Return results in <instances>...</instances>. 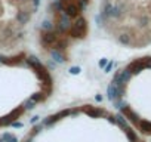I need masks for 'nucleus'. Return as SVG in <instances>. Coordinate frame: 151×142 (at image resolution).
Segmentation results:
<instances>
[{
    "label": "nucleus",
    "instance_id": "1",
    "mask_svg": "<svg viewBox=\"0 0 151 142\" xmlns=\"http://www.w3.org/2000/svg\"><path fill=\"white\" fill-rule=\"evenodd\" d=\"M56 39H58V34H56L55 31H42V33H40V42H42V44H43L45 47H47V49H52V47H53Z\"/></svg>",
    "mask_w": 151,
    "mask_h": 142
},
{
    "label": "nucleus",
    "instance_id": "2",
    "mask_svg": "<svg viewBox=\"0 0 151 142\" xmlns=\"http://www.w3.org/2000/svg\"><path fill=\"white\" fill-rule=\"evenodd\" d=\"M64 14L70 18V19H76L80 16V9L77 6V3L76 2H71V3H67L64 6Z\"/></svg>",
    "mask_w": 151,
    "mask_h": 142
},
{
    "label": "nucleus",
    "instance_id": "3",
    "mask_svg": "<svg viewBox=\"0 0 151 142\" xmlns=\"http://www.w3.org/2000/svg\"><path fill=\"white\" fill-rule=\"evenodd\" d=\"M30 19H31V14H30V11L19 9V11L15 14V21H17V24H18L19 27H22V25L28 24V21H30Z\"/></svg>",
    "mask_w": 151,
    "mask_h": 142
},
{
    "label": "nucleus",
    "instance_id": "4",
    "mask_svg": "<svg viewBox=\"0 0 151 142\" xmlns=\"http://www.w3.org/2000/svg\"><path fill=\"white\" fill-rule=\"evenodd\" d=\"M77 31H80L83 36L86 34V31H88V22H86V19L83 18V16H79V18H76V21L71 24Z\"/></svg>",
    "mask_w": 151,
    "mask_h": 142
},
{
    "label": "nucleus",
    "instance_id": "5",
    "mask_svg": "<svg viewBox=\"0 0 151 142\" xmlns=\"http://www.w3.org/2000/svg\"><path fill=\"white\" fill-rule=\"evenodd\" d=\"M85 111L91 117H101V115H108V113L102 108H95V107H85Z\"/></svg>",
    "mask_w": 151,
    "mask_h": 142
},
{
    "label": "nucleus",
    "instance_id": "6",
    "mask_svg": "<svg viewBox=\"0 0 151 142\" xmlns=\"http://www.w3.org/2000/svg\"><path fill=\"white\" fill-rule=\"evenodd\" d=\"M117 40H119L122 44H124V46H133V37H132L129 33H120V34L117 36Z\"/></svg>",
    "mask_w": 151,
    "mask_h": 142
},
{
    "label": "nucleus",
    "instance_id": "7",
    "mask_svg": "<svg viewBox=\"0 0 151 142\" xmlns=\"http://www.w3.org/2000/svg\"><path fill=\"white\" fill-rule=\"evenodd\" d=\"M107 95H108V99H111V101H117L119 99V96H117V86L113 82L107 87Z\"/></svg>",
    "mask_w": 151,
    "mask_h": 142
},
{
    "label": "nucleus",
    "instance_id": "8",
    "mask_svg": "<svg viewBox=\"0 0 151 142\" xmlns=\"http://www.w3.org/2000/svg\"><path fill=\"white\" fill-rule=\"evenodd\" d=\"M52 58H53L55 62H59V64H62V62L67 61V56L61 50H52Z\"/></svg>",
    "mask_w": 151,
    "mask_h": 142
},
{
    "label": "nucleus",
    "instance_id": "9",
    "mask_svg": "<svg viewBox=\"0 0 151 142\" xmlns=\"http://www.w3.org/2000/svg\"><path fill=\"white\" fill-rule=\"evenodd\" d=\"M46 96H47V93H43V92H39V93H34L33 96H31V99L37 104V102H42V101H45L46 99Z\"/></svg>",
    "mask_w": 151,
    "mask_h": 142
},
{
    "label": "nucleus",
    "instance_id": "10",
    "mask_svg": "<svg viewBox=\"0 0 151 142\" xmlns=\"http://www.w3.org/2000/svg\"><path fill=\"white\" fill-rule=\"evenodd\" d=\"M42 31H53V24L47 19H45L42 22Z\"/></svg>",
    "mask_w": 151,
    "mask_h": 142
},
{
    "label": "nucleus",
    "instance_id": "11",
    "mask_svg": "<svg viewBox=\"0 0 151 142\" xmlns=\"http://www.w3.org/2000/svg\"><path fill=\"white\" fill-rule=\"evenodd\" d=\"M22 107H24V108H28V110H30V108L36 107V102H34V101H33V99L30 98V99H27V101L24 102V105H22Z\"/></svg>",
    "mask_w": 151,
    "mask_h": 142
},
{
    "label": "nucleus",
    "instance_id": "12",
    "mask_svg": "<svg viewBox=\"0 0 151 142\" xmlns=\"http://www.w3.org/2000/svg\"><path fill=\"white\" fill-rule=\"evenodd\" d=\"M113 67H114V62H113V61H110V62H108V64L105 65V68H104V70H105V73H110Z\"/></svg>",
    "mask_w": 151,
    "mask_h": 142
},
{
    "label": "nucleus",
    "instance_id": "13",
    "mask_svg": "<svg viewBox=\"0 0 151 142\" xmlns=\"http://www.w3.org/2000/svg\"><path fill=\"white\" fill-rule=\"evenodd\" d=\"M40 2H42V0H30L31 6H33V8H36V9H39V6H40Z\"/></svg>",
    "mask_w": 151,
    "mask_h": 142
},
{
    "label": "nucleus",
    "instance_id": "14",
    "mask_svg": "<svg viewBox=\"0 0 151 142\" xmlns=\"http://www.w3.org/2000/svg\"><path fill=\"white\" fill-rule=\"evenodd\" d=\"M70 73H71V74H79V73H80V68H79V67H71V68H70Z\"/></svg>",
    "mask_w": 151,
    "mask_h": 142
},
{
    "label": "nucleus",
    "instance_id": "15",
    "mask_svg": "<svg viewBox=\"0 0 151 142\" xmlns=\"http://www.w3.org/2000/svg\"><path fill=\"white\" fill-rule=\"evenodd\" d=\"M107 64H108V59L102 58V59L99 61V64H98V65H99V68H105V65H107Z\"/></svg>",
    "mask_w": 151,
    "mask_h": 142
},
{
    "label": "nucleus",
    "instance_id": "16",
    "mask_svg": "<svg viewBox=\"0 0 151 142\" xmlns=\"http://www.w3.org/2000/svg\"><path fill=\"white\" fill-rule=\"evenodd\" d=\"M96 101H102V96L101 95H96Z\"/></svg>",
    "mask_w": 151,
    "mask_h": 142
}]
</instances>
